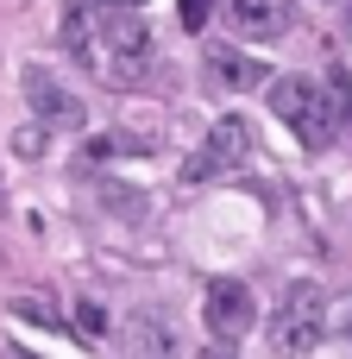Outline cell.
Returning a JSON list of instances; mask_svg holds the SVG:
<instances>
[{
    "label": "cell",
    "mask_w": 352,
    "mask_h": 359,
    "mask_svg": "<svg viewBox=\"0 0 352 359\" xmlns=\"http://www.w3.org/2000/svg\"><path fill=\"white\" fill-rule=\"evenodd\" d=\"M76 328H82V334H107V309L82 297V303H76Z\"/></svg>",
    "instance_id": "30bf717a"
},
{
    "label": "cell",
    "mask_w": 352,
    "mask_h": 359,
    "mask_svg": "<svg viewBox=\"0 0 352 359\" xmlns=\"http://www.w3.org/2000/svg\"><path fill=\"white\" fill-rule=\"evenodd\" d=\"M246 158H252V126H246L239 114H227V120H214L208 145L189 158V183H202V177H214V170H233V164H246Z\"/></svg>",
    "instance_id": "5b68a950"
},
{
    "label": "cell",
    "mask_w": 352,
    "mask_h": 359,
    "mask_svg": "<svg viewBox=\"0 0 352 359\" xmlns=\"http://www.w3.org/2000/svg\"><path fill=\"white\" fill-rule=\"evenodd\" d=\"M328 316H334V297L315 284V278H296L283 297H277V316H271V353H290V359H302V353H315L321 341H328Z\"/></svg>",
    "instance_id": "3957f363"
},
{
    "label": "cell",
    "mask_w": 352,
    "mask_h": 359,
    "mask_svg": "<svg viewBox=\"0 0 352 359\" xmlns=\"http://www.w3.org/2000/svg\"><path fill=\"white\" fill-rule=\"evenodd\" d=\"M202 63H208V76H214L220 88H233V95L265 88V76H271L258 57H246V50H233V44H208V57H202Z\"/></svg>",
    "instance_id": "ba28073f"
},
{
    "label": "cell",
    "mask_w": 352,
    "mask_h": 359,
    "mask_svg": "<svg viewBox=\"0 0 352 359\" xmlns=\"http://www.w3.org/2000/svg\"><path fill=\"white\" fill-rule=\"evenodd\" d=\"M101 6H120V13H132V6H145V0H101Z\"/></svg>",
    "instance_id": "4fadbf2b"
},
{
    "label": "cell",
    "mask_w": 352,
    "mask_h": 359,
    "mask_svg": "<svg viewBox=\"0 0 352 359\" xmlns=\"http://www.w3.org/2000/svg\"><path fill=\"white\" fill-rule=\"evenodd\" d=\"M13 309H19V316H31V322H44V328H57V309H50L44 297H19Z\"/></svg>",
    "instance_id": "8fae6325"
},
{
    "label": "cell",
    "mask_w": 352,
    "mask_h": 359,
    "mask_svg": "<svg viewBox=\"0 0 352 359\" xmlns=\"http://www.w3.org/2000/svg\"><path fill=\"white\" fill-rule=\"evenodd\" d=\"M25 101H31V114H38V126H63V133H76L88 114H82V101L50 76V69H25Z\"/></svg>",
    "instance_id": "8992f818"
},
{
    "label": "cell",
    "mask_w": 352,
    "mask_h": 359,
    "mask_svg": "<svg viewBox=\"0 0 352 359\" xmlns=\"http://www.w3.org/2000/svg\"><path fill=\"white\" fill-rule=\"evenodd\" d=\"M265 101H271V114L283 126H296L302 145H328L352 120V95H346L340 76H328V82H315V76H277V82H265Z\"/></svg>",
    "instance_id": "7a4b0ae2"
},
{
    "label": "cell",
    "mask_w": 352,
    "mask_h": 359,
    "mask_svg": "<svg viewBox=\"0 0 352 359\" xmlns=\"http://www.w3.org/2000/svg\"><path fill=\"white\" fill-rule=\"evenodd\" d=\"M120 347H126V359H176V328L157 309H139L120 328Z\"/></svg>",
    "instance_id": "52a82bcc"
},
{
    "label": "cell",
    "mask_w": 352,
    "mask_h": 359,
    "mask_svg": "<svg viewBox=\"0 0 352 359\" xmlns=\"http://www.w3.org/2000/svg\"><path fill=\"white\" fill-rule=\"evenodd\" d=\"M208 6H214V0H183V25L202 32V25H208Z\"/></svg>",
    "instance_id": "7c38bea8"
},
{
    "label": "cell",
    "mask_w": 352,
    "mask_h": 359,
    "mask_svg": "<svg viewBox=\"0 0 352 359\" xmlns=\"http://www.w3.org/2000/svg\"><path fill=\"white\" fill-rule=\"evenodd\" d=\"M202 316H208V334L233 347V341L258 322V303H252V290H246L239 278H214L208 297H202Z\"/></svg>",
    "instance_id": "277c9868"
},
{
    "label": "cell",
    "mask_w": 352,
    "mask_h": 359,
    "mask_svg": "<svg viewBox=\"0 0 352 359\" xmlns=\"http://www.w3.org/2000/svg\"><path fill=\"white\" fill-rule=\"evenodd\" d=\"M63 44L76 50V63L101 82H139L151 69V32L120 13V6H101V0H69L63 13Z\"/></svg>",
    "instance_id": "6da1fadb"
},
{
    "label": "cell",
    "mask_w": 352,
    "mask_h": 359,
    "mask_svg": "<svg viewBox=\"0 0 352 359\" xmlns=\"http://www.w3.org/2000/svg\"><path fill=\"white\" fill-rule=\"evenodd\" d=\"M227 13L246 38H283L296 19V0H227Z\"/></svg>",
    "instance_id": "9c48e42d"
}]
</instances>
